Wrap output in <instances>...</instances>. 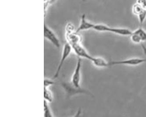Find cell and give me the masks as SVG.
Instances as JSON below:
<instances>
[{
  "instance_id": "1",
  "label": "cell",
  "mask_w": 146,
  "mask_h": 117,
  "mask_svg": "<svg viewBox=\"0 0 146 117\" xmlns=\"http://www.w3.org/2000/svg\"><path fill=\"white\" fill-rule=\"evenodd\" d=\"M72 51V49L71 46L67 42L64 45L61 59H60V61H59L58 65V67H57L56 72H55L54 75L53 77V79H56L59 76L60 71H61V69H62V68L63 65L65 63V61L69 57Z\"/></svg>"
},
{
  "instance_id": "2",
  "label": "cell",
  "mask_w": 146,
  "mask_h": 117,
  "mask_svg": "<svg viewBox=\"0 0 146 117\" xmlns=\"http://www.w3.org/2000/svg\"><path fill=\"white\" fill-rule=\"evenodd\" d=\"M146 62V59L141 58H132L120 61H108V67L114 65L136 66Z\"/></svg>"
},
{
  "instance_id": "3",
  "label": "cell",
  "mask_w": 146,
  "mask_h": 117,
  "mask_svg": "<svg viewBox=\"0 0 146 117\" xmlns=\"http://www.w3.org/2000/svg\"><path fill=\"white\" fill-rule=\"evenodd\" d=\"M44 36L57 48H60L61 47L60 40L55 33L49 27L44 24Z\"/></svg>"
},
{
  "instance_id": "4",
  "label": "cell",
  "mask_w": 146,
  "mask_h": 117,
  "mask_svg": "<svg viewBox=\"0 0 146 117\" xmlns=\"http://www.w3.org/2000/svg\"><path fill=\"white\" fill-rule=\"evenodd\" d=\"M82 66L81 58L78 57L77 63L74 72L72 77L71 83L72 84L78 88H80L81 69Z\"/></svg>"
},
{
  "instance_id": "5",
  "label": "cell",
  "mask_w": 146,
  "mask_h": 117,
  "mask_svg": "<svg viewBox=\"0 0 146 117\" xmlns=\"http://www.w3.org/2000/svg\"><path fill=\"white\" fill-rule=\"evenodd\" d=\"M71 46L72 48V51L77 55L78 57L85 58L91 61L93 57L88 53L85 48L82 46L81 43L74 44Z\"/></svg>"
},
{
  "instance_id": "6",
  "label": "cell",
  "mask_w": 146,
  "mask_h": 117,
  "mask_svg": "<svg viewBox=\"0 0 146 117\" xmlns=\"http://www.w3.org/2000/svg\"><path fill=\"white\" fill-rule=\"evenodd\" d=\"M62 86L68 96H72L75 94L80 93L89 94V93L87 92L86 90H84L81 88H78L76 87L71 83H63L62 84Z\"/></svg>"
},
{
  "instance_id": "7",
  "label": "cell",
  "mask_w": 146,
  "mask_h": 117,
  "mask_svg": "<svg viewBox=\"0 0 146 117\" xmlns=\"http://www.w3.org/2000/svg\"><path fill=\"white\" fill-rule=\"evenodd\" d=\"M66 38L67 42L70 45L81 43V36L79 34V32H76V30L66 32Z\"/></svg>"
},
{
  "instance_id": "8",
  "label": "cell",
  "mask_w": 146,
  "mask_h": 117,
  "mask_svg": "<svg viewBox=\"0 0 146 117\" xmlns=\"http://www.w3.org/2000/svg\"><path fill=\"white\" fill-rule=\"evenodd\" d=\"M94 26V24L91 23L86 20V19L85 14H84L81 16L80 25L78 28L76 30V32L79 33L80 32L83 31L93 29Z\"/></svg>"
},
{
  "instance_id": "9",
  "label": "cell",
  "mask_w": 146,
  "mask_h": 117,
  "mask_svg": "<svg viewBox=\"0 0 146 117\" xmlns=\"http://www.w3.org/2000/svg\"><path fill=\"white\" fill-rule=\"evenodd\" d=\"M109 32L123 36H130L133 32L130 30L123 28H113L110 27Z\"/></svg>"
},
{
  "instance_id": "10",
  "label": "cell",
  "mask_w": 146,
  "mask_h": 117,
  "mask_svg": "<svg viewBox=\"0 0 146 117\" xmlns=\"http://www.w3.org/2000/svg\"><path fill=\"white\" fill-rule=\"evenodd\" d=\"M91 61L94 65L98 68H107L108 67V61L102 58L93 57Z\"/></svg>"
},
{
  "instance_id": "11",
  "label": "cell",
  "mask_w": 146,
  "mask_h": 117,
  "mask_svg": "<svg viewBox=\"0 0 146 117\" xmlns=\"http://www.w3.org/2000/svg\"><path fill=\"white\" fill-rule=\"evenodd\" d=\"M110 27L104 24H94L93 30L100 32H109Z\"/></svg>"
},
{
  "instance_id": "12",
  "label": "cell",
  "mask_w": 146,
  "mask_h": 117,
  "mask_svg": "<svg viewBox=\"0 0 146 117\" xmlns=\"http://www.w3.org/2000/svg\"><path fill=\"white\" fill-rule=\"evenodd\" d=\"M145 9H143V7L137 2L134 4L132 7V12L134 14L137 16L141 13Z\"/></svg>"
},
{
  "instance_id": "13",
  "label": "cell",
  "mask_w": 146,
  "mask_h": 117,
  "mask_svg": "<svg viewBox=\"0 0 146 117\" xmlns=\"http://www.w3.org/2000/svg\"><path fill=\"white\" fill-rule=\"evenodd\" d=\"M44 97L45 100L49 103H51L53 101V94L48 88L44 87Z\"/></svg>"
},
{
  "instance_id": "14",
  "label": "cell",
  "mask_w": 146,
  "mask_h": 117,
  "mask_svg": "<svg viewBox=\"0 0 146 117\" xmlns=\"http://www.w3.org/2000/svg\"><path fill=\"white\" fill-rule=\"evenodd\" d=\"M133 32L139 36L142 42L146 41V31L141 27L139 28L138 29L134 31Z\"/></svg>"
},
{
  "instance_id": "15",
  "label": "cell",
  "mask_w": 146,
  "mask_h": 117,
  "mask_svg": "<svg viewBox=\"0 0 146 117\" xmlns=\"http://www.w3.org/2000/svg\"><path fill=\"white\" fill-rule=\"evenodd\" d=\"M48 101L45 100L44 102V116L46 117H53L52 112L49 106Z\"/></svg>"
},
{
  "instance_id": "16",
  "label": "cell",
  "mask_w": 146,
  "mask_h": 117,
  "mask_svg": "<svg viewBox=\"0 0 146 117\" xmlns=\"http://www.w3.org/2000/svg\"><path fill=\"white\" fill-rule=\"evenodd\" d=\"M130 39L131 41L134 44H141L142 41L141 39L137 34L133 32L132 34L130 36Z\"/></svg>"
},
{
  "instance_id": "17",
  "label": "cell",
  "mask_w": 146,
  "mask_h": 117,
  "mask_svg": "<svg viewBox=\"0 0 146 117\" xmlns=\"http://www.w3.org/2000/svg\"><path fill=\"white\" fill-rule=\"evenodd\" d=\"M137 16L138 17L139 23L141 24V26H142L146 19V10H144L143 12Z\"/></svg>"
},
{
  "instance_id": "18",
  "label": "cell",
  "mask_w": 146,
  "mask_h": 117,
  "mask_svg": "<svg viewBox=\"0 0 146 117\" xmlns=\"http://www.w3.org/2000/svg\"><path fill=\"white\" fill-rule=\"evenodd\" d=\"M54 82L53 79H45L44 81V87L49 88L50 86L54 85Z\"/></svg>"
},
{
  "instance_id": "19",
  "label": "cell",
  "mask_w": 146,
  "mask_h": 117,
  "mask_svg": "<svg viewBox=\"0 0 146 117\" xmlns=\"http://www.w3.org/2000/svg\"><path fill=\"white\" fill-rule=\"evenodd\" d=\"M55 0H44V16L46 15V8L49 5L53 3Z\"/></svg>"
},
{
  "instance_id": "20",
  "label": "cell",
  "mask_w": 146,
  "mask_h": 117,
  "mask_svg": "<svg viewBox=\"0 0 146 117\" xmlns=\"http://www.w3.org/2000/svg\"><path fill=\"white\" fill-rule=\"evenodd\" d=\"M137 2L140 4L143 9L146 10V0H137Z\"/></svg>"
},
{
  "instance_id": "21",
  "label": "cell",
  "mask_w": 146,
  "mask_h": 117,
  "mask_svg": "<svg viewBox=\"0 0 146 117\" xmlns=\"http://www.w3.org/2000/svg\"><path fill=\"white\" fill-rule=\"evenodd\" d=\"M141 46L142 49L143 51V53L145 54V55H146V47L145 45H143V44H141Z\"/></svg>"
},
{
  "instance_id": "22",
  "label": "cell",
  "mask_w": 146,
  "mask_h": 117,
  "mask_svg": "<svg viewBox=\"0 0 146 117\" xmlns=\"http://www.w3.org/2000/svg\"><path fill=\"white\" fill-rule=\"evenodd\" d=\"M83 1H86V0H83Z\"/></svg>"
}]
</instances>
